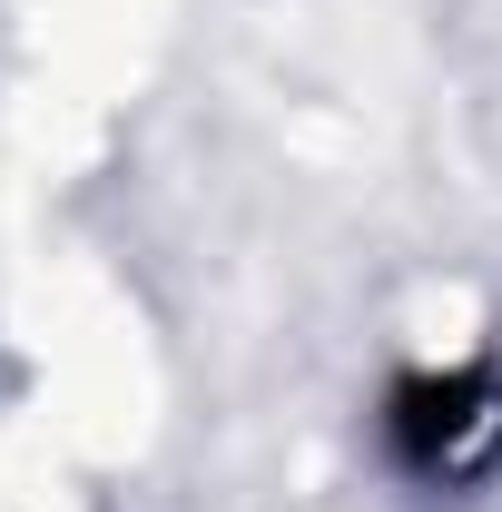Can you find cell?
<instances>
[{"instance_id":"obj_1","label":"cell","mask_w":502,"mask_h":512,"mask_svg":"<svg viewBox=\"0 0 502 512\" xmlns=\"http://www.w3.org/2000/svg\"><path fill=\"white\" fill-rule=\"evenodd\" d=\"M384 444L414 483H463L502 453V394L483 375H404L384 404Z\"/></svg>"}]
</instances>
